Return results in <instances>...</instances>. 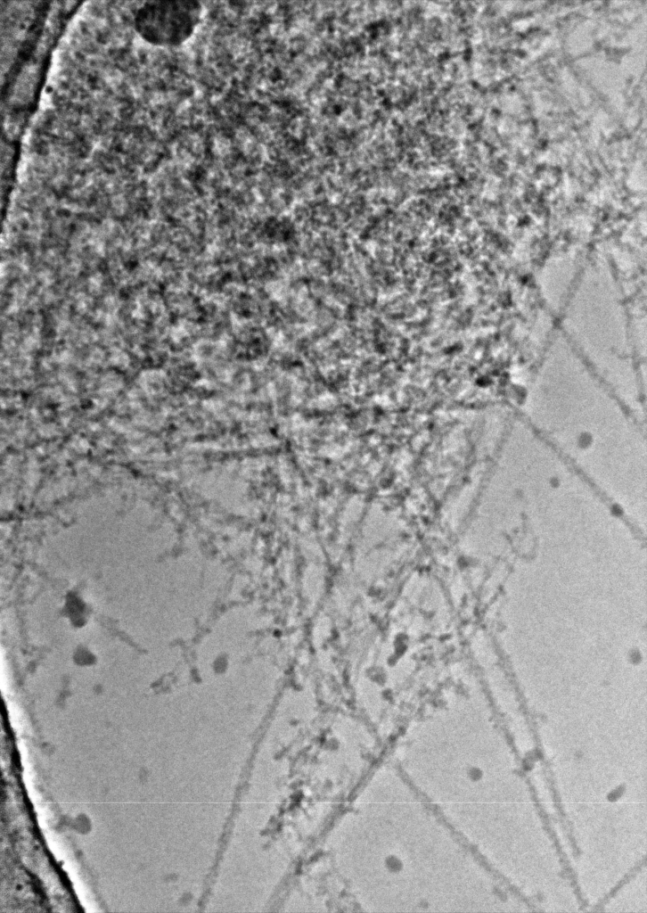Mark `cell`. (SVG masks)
<instances>
[{"mask_svg": "<svg viewBox=\"0 0 647 913\" xmlns=\"http://www.w3.org/2000/svg\"><path fill=\"white\" fill-rule=\"evenodd\" d=\"M199 2L163 0L145 2L135 12L137 32L151 44L173 46L186 41L201 23Z\"/></svg>", "mask_w": 647, "mask_h": 913, "instance_id": "1", "label": "cell"}]
</instances>
